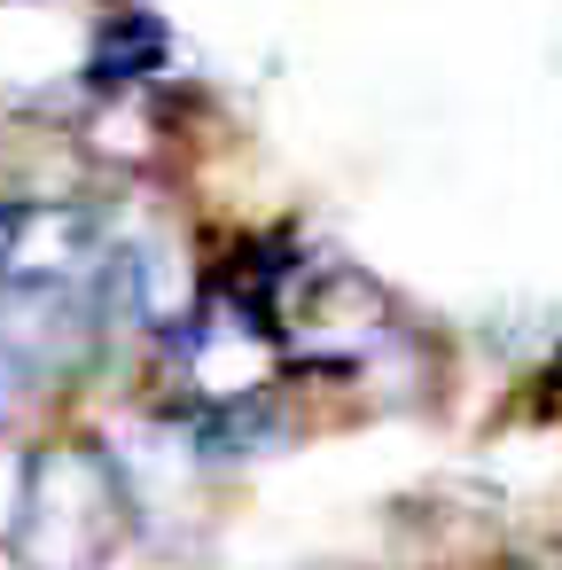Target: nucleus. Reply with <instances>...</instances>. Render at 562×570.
<instances>
[{
    "mask_svg": "<svg viewBox=\"0 0 562 570\" xmlns=\"http://www.w3.org/2000/svg\"><path fill=\"white\" fill-rule=\"evenodd\" d=\"M17 212H24V204H0V258H9V235H17Z\"/></svg>",
    "mask_w": 562,
    "mask_h": 570,
    "instance_id": "nucleus-2",
    "label": "nucleus"
},
{
    "mask_svg": "<svg viewBox=\"0 0 562 570\" xmlns=\"http://www.w3.org/2000/svg\"><path fill=\"white\" fill-rule=\"evenodd\" d=\"M165 63H172V32H165L149 9H118V17H102V24H95V48H87V87L126 95V87H141V79H157Z\"/></svg>",
    "mask_w": 562,
    "mask_h": 570,
    "instance_id": "nucleus-1",
    "label": "nucleus"
}]
</instances>
